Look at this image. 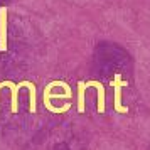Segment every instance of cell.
Segmentation results:
<instances>
[{
    "label": "cell",
    "mask_w": 150,
    "mask_h": 150,
    "mask_svg": "<svg viewBox=\"0 0 150 150\" xmlns=\"http://www.w3.org/2000/svg\"><path fill=\"white\" fill-rule=\"evenodd\" d=\"M0 51H7V7H0Z\"/></svg>",
    "instance_id": "2"
},
{
    "label": "cell",
    "mask_w": 150,
    "mask_h": 150,
    "mask_svg": "<svg viewBox=\"0 0 150 150\" xmlns=\"http://www.w3.org/2000/svg\"><path fill=\"white\" fill-rule=\"evenodd\" d=\"M149 150H150V149H149Z\"/></svg>",
    "instance_id": "4"
},
{
    "label": "cell",
    "mask_w": 150,
    "mask_h": 150,
    "mask_svg": "<svg viewBox=\"0 0 150 150\" xmlns=\"http://www.w3.org/2000/svg\"><path fill=\"white\" fill-rule=\"evenodd\" d=\"M0 86L4 88V86H8V88L12 89V98H10V110H12V113H17L19 111V91L22 88H27L29 93H30V103H29V110H30V113H35V86L34 83L30 81H21V83H14V81H0Z\"/></svg>",
    "instance_id": "1"
},
{
    "label": "cell",
    "mask_w": 150,
    "mask_h": 150,
    "mask_svg": "<svg viewBox=\"0 0 150 150\" xmlns=\"http://www.w3.org/2000/svg\"><path fill=\"white\" fill-rule=\"evenodd\" d=\"M0 89H2V86H0Z\"/></svg>",
    "instance_id": "3"
}]
</instances>
